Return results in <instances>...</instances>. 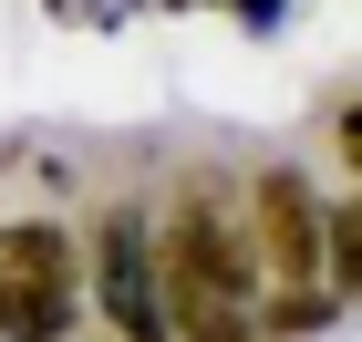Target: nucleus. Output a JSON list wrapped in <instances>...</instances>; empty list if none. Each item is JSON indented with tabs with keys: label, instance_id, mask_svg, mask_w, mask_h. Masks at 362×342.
I'll use <instances>...</instances> for the list:
<instances>
[{
	"label": "nucleus",
	"instance_id": "39448f33",
	"mask_svg": "<svg viewBox=\"0 0 362 342\" xmlns=\"http://www.w3.org/2000/svg\"><path fill=\"white\" fill-rule=\"evenodd\" d=\"M321 259H332V290L352 301L362 290V207L352 198H321Z\"/></svg>",
	"mask_w": 362,
	"mask_h": 342
},
{
	"label": "nucleus",
	"instance_id": "20e7f679",
	"mask_svg": "<svg viewBox=\"0 0 362 342\" xmlns=\"http://www.w3.org/2000/svg\"><path fill=\"white\" fill-rule=\"evenodd\" d=\"M83 290H93V312H104L114 342H166V321H156V270H145V207L114 198L104 218L83 228Z\"/></svg>",
	"mask_w": 362,
	"mask_h": 342
},
{
	"label": "nucleus",
	"instance_id": "7ed1b4c3",
	"mask_svg": "<svg viewBox=\"0 0 362 342\" xmlns=\"http://www.w3.org/2000/svg\"><path fill=\"white\" fill-rule=\"evenodd\" d=\"M83 301V239L52 218H0V342H62Z\"/></svg>",
	"mask_w": 362,
	"mask_h": 342
},
{
	"label": "nucleus",
	"instance_id": "f257e3e1",
	"mask_svg": "<svg viewBox=\"0 0 362 342\" xmlns=\"http://www.w3.org/2000/svg\"><path fill=\"white\" fill-rule=\"evenodd\" d=\"M145 270H156V321L166 342H269L259 321V259L238 198L207 176H176L145 218Z\"/></svg>",
	"mask_w": 362,
	"mask_h": 342
},
{
	"label": "nucleus",
	"instance_id": "f03ea898",
	"mask_svg": "<svg viewBox=\"0 0 362 342\" xmlns=\"http://www.w3.org/2000/svg\"><path fill=\"white\" fill-rule=\"evenodd\" d=\"M228 198H238V228H249V259H259V321H269V342L332 332L352 301L332 290V259H321V198H310V176L300 166H259Z\"/></svg>",
	"mask_w": 362,
	"mask_h": 342
},
{
	"label": "nucleus",
	"instance_id": "423d86ee",
	"mask_svg": "<svg viewBox=\"0 0 362 342\" xmlns=\"http://www.w3.org/2000/svg\"><path fill=\"white\" fill-rule=\"evenodd\" d=\"M332 156H341V176H362V114H352V104L332 114Z\"/></svg>",
	"mask_w": 362,
	"mask_h": 342
}]
</instances>
